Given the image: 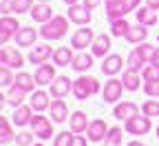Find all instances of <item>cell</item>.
Returning a JSON list of instances; mask_svg holds the SVG:
<instances>
[{"label":"cell","instance_id":"obj_1","mask_svg":"<svg viewBox=\"0 0 159 146\" xmlns=\"http://www.w3.org/2000/svg\"><path fill=\"white\" fill-rule=\"evenodd\" d=\"M69 31V20L64 16H53L49 22H44V27L40 29V35L44 40H60L64 38Z\"/></svg>","mask_w":159,"mask_h":146},{"label":"cell","instance_id":"obj_2","mask_svg":"<svg viewBox=\"0 0 159 146\" xmlns=\"http://www.w3.org/2000/svg\"><path fill=\"white\" fill-rule=\"evenodd\" d=\"M99 93V82L91 75H82V78H77L73 80V95L77 100H89L91 95Z\"/></svg>","mask_w":159,"mask_h":146},{"label":"cell","instance_id":"obj_3","mask_svg":"<svg viewBox=\"0 0 159 146\" xmlns=\"http://www.w3.org/2000/svg\"><path fill=\"white\" fill-rule=\"evenodd\" d=\"M0 64H5L9 69H22L25 67V58L20 51L11 49V47H2L0 49Z\"/></svg>","mask_w":159,"mask_h":146},{"label":"cell","instance_id":"obj_4","mask_svg":"<svg viewBox=\"0 0 159 146\" xmlns=\"http://www.w3.org/2000/svg\"><path fill=\"white\" fill-rule=\"evenodd\" d=\"M31 129H33V135L40 137V139H51V135H53V124L44 115H33L31 117Z\"/></svg>","mask_w":159,"mask_h":146},{"label":"cell","instance_id":"obj_5","mask_svg":"<svg viewBox=\"0 0 159 146\" xmlns=\"http://www.w3.org/2000/svg\"><path fill=\"white\" fill-rule=\"evenodd\" d=\"M150 126H152V124H150V117H148V115H144V117L135 115V117L126 120L124 131L130 133V135H146V133L150 131Z\"/></svg>","mask_w":159,"mask_h":146},{"label":"cell","instance_id":"obj_6","mask_svg":"<svg viewBox=\"0 0 159 146\" xmlns=\"http://www.w3.org/2000/svg\"><path fill=\"white\" fill-rule=\"evenodd\" d=\"M93 40H95L93 29H77L71 38V47L73 49H86V47L93 45Z\"/></svg>","mask_w":159,"mask_h":146},{"label":"cell","instance_id":"obj_7","mask_svg":"<svg viewBox=\"0 0 159 146\" xmlns=\"http://www.w3.org/2000/svg\"><path fill=\"white\" fill-rule=\"evenodd\" d=\"M122 91H124V82L122 80H108L106 84H104V102H108V104H113V102H117L119 97H122Z\"/></svg>","mask_w":159,"mask_h":146},{"label":"cell","instance_id":"obj_8","mask_svg":"<svg viewBox=\"0 0 159 146\" xmlns=\"http://www.w3.org/2000/svg\"><path fill=\"white\" fill-rule=\"evenodd\" d=\"M69 91H73V80H69L66 75H57L51 82V95L53 97H64V95H69Z\"/></svg>","mask_w":159,"mask_h":146},{"label":"cell","instance_id":"obj_9","mask_svg":"<svg viewBox=\"0 0 159 146\" xmlns=\"http://www.w3.org/2000/svg\"><path fill=\"white\" fill-rule=\"evenodd\" d=\"M69 20L75 25H89L91 22V9L84 5H71L69 7Z\"/></svg>","mask_w":159,"mask_h":146},{"label":"cell","instance_id":"obj_10","mask_svg":"<svg viewBox=\"0 0 159 146\" xmlns=\"http://www.w3.org/2000/svg\"><path fill=\"white\" fill-rule=\"evenodd\" d=\"M133 11L128 7L126 0H111V2H106V16L111 20H117V18H126V13Z\"/></svg>","mask_w":159,"mask_h":146},{"label":"cell","instance_id":"obj_11","mask_svg":"<svg viewBox=\"0 0 159 146\" xmlns=\"http://www.w3.org/2000/svg\"><path fill=\"white\" fill-rule=\"evenodd\" d=\"M108 133V126H106V122L104 120H93L89 124V129H86V135L91 142H102Z\"/></svg>","mask_w":159,"mask_h":146},{"label":"cell","instance_id":"obj_12","mask_svg":"<svg viewBox=\"0 0 159 146\" xmlns=\"http://www.w3.org/2000/svg\"><path fill=\"white\" fill-rule=\"evenodd\" d=\"M13 38H16V45L18 47H33L35 38H38V31L33 27H20Z\"/></svg>","mask_w":159,"mask_h":146},{"label":"cell","instance_id":"obj_13","mask_svg":"<svg viewBox=\"0 0 159 146\" xmlns=\"http://www.w3.org/2000/svg\"><path fill=\"white\" fill-rule=\"evenodd\" d=\"M122 67H124V58L113 53V55H106V58H104V62H102V73L115 75V73L122 71Z\"/></svg>","mask_w":159,"mask_h":146},{"label":"cell","instance_id":"obj_14","mask_svg":"<svg viewBox=\"0 0 159 146\" xmlns=\"http://www.w3.org/2000/svg\"><path fill=\"white\" fill-rule=\"evenodd\" d=\"M29 13H31V18L35 20V22H42V25H44V22H49V20L53 18V9L49 7V2H40V5H33Z\"/></svg>","mask_w":159,"mask_h":146},{"label":"cell","instance_id":"obj_15","mask_svg":"<svg viewBox=\"0 0 159 146\" xmlns=\"http://www.w3.org/2000/svg\"><path fill=\"white\" fill-rule=\"evenodd\" d=\"M51 117H53V122H64L66 117H69V106H66V102L62 100V97H55L53 102H51Z\"/></svg>","mask_w":159,"mask_h":146},{"label":"cell","instance_id":"obj_16","mask_svg":"<svg viewBox=\"0 0 159 146\" xmlns=\"http://www.w3.org/2000/svg\"><path fill=\"white\" fill-rule=\"evenodd\" d=\"M55 67L53 64H40L38 71H35V82L40 87H44V84H51V82L55 80Z\"/></svg>","mask_w":159,"mask_h":146},{"label":"cell","instance_id":"obj_17","mask_svg":"<svg viewBox=\"0 0 159 146\" xmlns=\"http://www.w3.org/2000/svg\"><path fill=\"white\" fill-rule=\"evenodd\" d=\"M51 55H53V51H51L49 45H40V47H33V49H31L29 62H31V64H44Z\"/></svg>","mask_w":159,"mask_h":146},{"label":"cell","instance_id":"obj_18","mask_svg":"<svg viewBox=\"0 0 159 146\" xmlns=\"http://www.w3.org/2000/svg\"><path fill=\"white\" fill-rule=\"evenodd\" d=\"M115 117L117 120H130V117H135V115H139V109H137V104H133V102H122V104H117L115 106Z\"/></svg>","mask_w":159,"mask_h":146},{"label":"cell","instance_id":"obj_19","mask_svg":"<svg viewBox=\"0 0 159 146\" xmlns=\"http://www.w3.org/2000/svg\"><path fill=\"white\" fill-rule=\"evenodd\" d=\"M93 55L95 58H104L108 51H111V35H95V40H93Z\"/></svg>","mask_w":159,"mask_h":146},{"label":"cell","instance_id":"obj_20","mask_svg":"<svg viewBox=\"0 0 159 146\" xmlns=\"http://www.w3.org/2000/svg\"><path fill=\"white\" fill-rule=\"evenodd\" d=\"M124 38L128 40L130 45H142V42H146V38H148V29H146V25L137 22V27H130Z\"/></svg>","mask_w":159,"mask_h":146},{"label":"cell","instance_id":"obj_21","mask_svg":"<svg viewBox=\"0 0 159 146\" xmlns=\"http://www.w3.org/2000/svg\"><path fill=\"white\" fill-rule=\"evenodd\" d=\"M69 122H71V131L73 133H84L86 129H89V117H86V113H82V111H75L71 117H69Z\"/></svg>","mask_w":159,"mask_h":146},{"label":"cell","instance_id":"obj_22","mask_svg":"<svg viewBox=\"0 0 159 146\" xmlns=\"http://www.w3.org/2000/svg\"><path fill=\"white\" fill-rule=\"evenodd\" d=\"M73 51L69 49V47H60V49H55L53 51V64L55 67H69L71 62H73Z\"/></svg>","mask_w":159,"mask_h":146},{"label":"cell","instance_id":"obj_23","mask_svg":"<svg viewBox=\"0 0 159 146\" xmlns=\"http://www.w3.org/2000/svg\"><path fill=\"white\" fill-rule=\"evenodd\" d=\"M31 111H33L31 106L20 104V106L16 109V113H13V124H16V126H27V124H31V117H33Z\"/></svg>","mask_w":159,"mask_h":146},{"label":"cell","instance_id":"obj_24","mask_svg":"<svg viewBox=\"0 0 159 146\" xmlns=\"http://www.w3.org/2000/svg\"><path fill=\"white\" fill-rule=\"evenodd\" d=\"M49 106H51L49 93H44V91H33V95H31V109H33V111H47Z\"/></svg>","mask_w":159,"mask_h":146},{"label":"cell","instance_id":"obj_25","mask_svg":"<svg viewBox=\"0 0 159 146\" xmlns=\"http://www.w3.org/2000/svg\"><path fill=\"white\" fill-rule=\"evenodd\" d=\"M71 67H73L77 73L89 71V69L93 67V55H89V53H80V55H75L73 62H71Z\"/></svg>","mask_w":159,"mask_h":146},{"label":"cell","instance_id":"obj_26","mask_svg":"<svg viewBox=\"0 0 159 146\" xmlns=\"http://www.w3.org/2000/svg\"><path fill=\"white\" fill-rule=\"evenodd\" d=\"M137 22L139 25H146V27H152L155 22H157V13L150 9V7H139L137 11Z\"/></svg>","mask_w":159,"mask_h":146},{"label":"cell","instance_id":"obj_27","mask_svg":"<svg viewBox=\"0 0 159 146\" xmlns=\"http://www.w3.org/2000/svg\"><path fill=\"white\" fill-rule=\"evenodd\" d=\"M25 95H27V91H25V89H20L18 84H11V87H9V93H7V102L11 104L13 109H18L20 104H22Z\"/></svg>","mask_w":159,"mask_h":146},{"label":"cell","instance_id":"obj_28","mask_svg":"<svg viewBox=\"0 0 159 146\" xmlns=\"http://www.w3.org/2000/svg\"><path fill=\"white\" fill-rule=\"evenodd\" d=\"M13 84H18L20 89H25V91L29 93V91H33V87L38 84V82H35V75H29V73L22 71V73H18V75H16Z\"/></svg>","mask_w":159,"mask_h":146},{"label":"cell","instance_id":"obj_29","mask_svg":"<svg viewBox=\"0 0 159 146\" xmlns=\"http://www.w3.org/2000/svg\"><path fill=\"white\" fill-rule=\"evenodd\" d=\"M122 82H124V89H126V91H137V89H139V73L126 69L124 75H122Z\"/></svg>","mask_w":159,"mask_h":146},{"label":"cell","instance_id":"obj_30","mask_svg":"<svg viewBox=\"0 0 159 146\" xmlns=\"http://www.w3.org/2000/svg\"><path fill=\"white\" fill-rule=\"evenodd\" d=\"M128 29H130V25H128V20H126V18L111 20V33H113L115 38H122V35H126V33H128Z\"/></svg>","mask_w":159,"mask_h":146},{"label":"cell","instance_id":"obj_31","mask_svg":"<svg viewBox=\"0 0 159 146\" xmlns=\"http://www.w3.org/2000/svg\"><path fill=\"white\" fill-rule=\"evenodd\" d=\"M13 139H16V135H13L11 124L7 122V117H0V144H9Z\"/></svg>","mask_w":159,"mask_h":146},{"label":"cell","instance_id":"obj_32","mask_svg":"<svg viewBox=\"0 0 159 146\" xmlns=\"http://www.w3.org/2000/svg\"><path fill=\"white\" fill-rule=\"evenodd\" d=\"M144 64H148V62L144 60V55H142V53H139V49H135V51L128 55V69L139 73V69H144Z\"/></svg>","mask_w":159,"mask_h":146},{"label":"cell","instance_id":"obj_33","mask_svg":"<svg viewBox=\"0 0 159 146\" xmlns=\"http://www.w3.org/2000/svg\"><path fill=\"white\" fill-rule=\"evenodd\" d=\"M104 146H122V129L119 126L108 129V133L104 137Z\"/></svg>","mask_w":159,"mask_h":146},{"label":"cell","instance_id":"obj_34","mask_svg":"<svg viewBox=\"0 0 159 146\" xmlns=\"http://www.w3.org/2000/svg\"><path fill=\"white\" fill-rule=\"evenodd\" d=\"M0 29L7 31L9 35H16L18 29H20V25H18V20H16V18H11V16H2V18H0Z\"/></svg>","mask_w":159,"mask_h":146},{"label":"cell","instance_id":"obj_35","mask_svg":"<svg viewBox=\"0 0 159 146\" xmlns=\"http://www.w3.org/2000/svg\"><path fill=\"white\" fill-rule=\"evenodd\" d=\"M142 78H144V82H159V64H152L150 62L148 67H144Z\"/></svg>","mask_w":159,"mask_h":146},{"label":"cell","instance_id":"obj_36","mask_svg":"<svg viewBox=\"0 0 159 146\" xmlns=\"http://www.w3.org/2000/svg\"><path fill=\"white\" fill-rule=\"evenodd\" d=\"M142 111H144V115H148V117H159V97H157V100L144 102Z\"/></svg>","mask_w":159,"mask_h":146},{"label":"cell","instance_id":"obj_37","mask_svg":"<svg viewBox=\"0 0 159 146\" xmlns=\"http://www.w3.org/2000/svg\"><path fill=\"white\" fill-rule=\"evenodd\" d=\"M13 73L9 67H0V87H11L13 84Z\"/></svg>","mask_w":159,"mask_h":146},{"label":"cell","instance_id":"obj_38","mask_svg":"<svg viewBox=\"0 0 159 146\" xmlns=\"http://www.w3.org/2000/svg\"><path fill=\"white\" fill-rule=\"evenodd\" d=\"M137 49H139V53L144 55V60H146L148 64H150V62H152V55L157 53V49H155L152 45H148V42H142V45H139Z\"/></svg>","mask_w":159,"mask_h":146},{"label":"cell","instance_id":"obj_39","mask_svg":"<svg viewBox=\"0 0 159 146\" xmlns=\"http://www.w3.org/2000/svg\"><path fill=\"white\" fill-rule=\"evenodd\" d=\"M73 137H75V135H71L69 131H62V133H57V135H55V142H53V146H71Z\"/></svg>","mask_w":159,"mask_h":146},{"label":"cell","instance_id":"obj_40","mask_svg":"<svg viewBox=\"0 0 159 146\" xmlns=\"http://www.w3.org/2000/svg\"><path fill=\"white\" fill-rule=\"evenodd\" d=\"M16 144H18V146H31V144H33V133H27V131L18 133V135H16Z\"/></svg>","mask_w":159,"mask_h":146},{"label":"cell","instance_id":"obj_41","mask_svg":"<svg viewBox=\"0 0 159 146\" xmlns=\"http://www.w3.org/2000/svg\"><path fill=\"white\" fill-rule=\"evenodd\" d=\"M13 5H16V13H27L33 7V0H13Z\"/></svg>","mask_w":159,"mask_h":146},{"label":"cell","instance_id":"obj_42","mask_svg":"<svg viewBox=\"0 0 159 146\" xmlns=\"http://www.w3.org/2000/svg\"><path fill=\"white\" fill-rule=\"evenodd\" d=\"M144 91L150 97H159V82H144Z\"/></svg>","mask_w":159,"mask_h":146},{"label":"cell","instance_id":"obj_43","mask_svg":"<svg viewBox=\"0 0 159 146\" xmlns=\"http://www.w3.org/2000/svg\"><path fill=\"white\" fill-rule=\"evenodd\" d=\"M11 11H16L13 0H0V13H2V16H9Z\"/></svg>","mask_w":159,"mask_h":146},{"label":"cell","instance_id":"obj_44","mask_svg":"<svg viewBox=\"0 0 159 146\" xmlns=\"http://www.w3.org/2000/svg\"><path fill=\"white\" fill-rule=\"evenodd\" d=\"M71 146H86V137L75 135V137H73V142H71Z\"/></svg>","mask_w":159,"mask_h":146},{"label":"cell","instance_id":"obj_45","mask_svg":"<svg viewBox=\"0 0 159 146\" xmlns=\"http://www.w3.org/2000/svg\"><path fill=\"white\" fill-rule=\"evenodd\" d=\"M9 38H11V35H9L7 31L0 29V47H5V45H7V42H9Z\"/></svg>","mask_w":159,"mask_h":146},{"label":"cell","instance_id":"obj_46","mask_svg":"<svg viewBox=\"0 0 159 146\" xmlns=\"http://www.w3.org/2000/svg\"><path fill=\"white\" fill-rule=\"evenodd\" d=\"M99 2H102V0H84V7L95 9V7H99Z\"/></svg>","mask_w":159,"mask_h":146},{"label":"cell","instance_id":"obj_47","mask_svg":"<svg viewBox=\"0 0 159 146\" xmlns=\"http://www.w3.org/2000/svg\"><path fill=\"white\" fill-rule=\"evenodd\" d=\"M146 2H148V7L152 11H159V0H146Z\"/></svg>","mask_w":159,"mask_h":146},{"label":"cell","instance_id":"obj_48","mask_svg":"<svg viewBox=\"0 0 159 146\" xmlns=\"http://www.w3.org/2000/svg\"><path fill=\"white\" fill-rule=\"evenodd\" d=\"M5 104H7V97H5L2 93H0V111H2V109H5Z\"/></svg>","mask_w":159,"mask_h":146},{"label":"cell","instance_id":"obj_49","mask_svg":"<svg viewBox=\"0 0 159 146\" xmlns=\"http://www.w3.org/2000/svg\"><path fill=\"white\" fill-rule=\"evenodd\" d=\"M152 64H159V49H157V53L152 55Z\"/></svg>","mask_w":159,"mask_h":146},{"label":"cell","instance_id":"obj_50","mask_svg":"<svg viewBox=\"0 0 159 146\" xmlns=\"http://www.w3.org/2000/svg\"><path fill=\"white\" fill-rule=\"evenodd\" d=\"M64 2H66V5L71 7V5H77V0H64Z\"/></svg>","mask_w":159,"mask_h":146},{"label":"cell","instance_id":"obj_51","mask_svg":"<svg viewBox=\"0 0 159 146\" xmlns=\"http://www.w3.org/2000/svg\"><path fill=\"white\" fill-rule=\"evenodd\" d=\"M128 146H144V144H142V142H130Z\"/></svg>","mask_w":159,"mask_h":146},{"label":"cell","instance_id":"obj_52","mask_svg":"<svg viewBox=\"0 0 159 146\" xmlns=\"http://www.w3.org/2000/svg\"><path fill=\"white\" fill-rule=\"evenodd\" d=\"M40 2H51V0H40Z\"/></svg>","mask_w":159,"mask_h":146},{"label":"cell","instance_id":"obj_53","mask_svg":"<svg viewBox=\"0 0 159 146\" xmlns=\"http://www.w3.org/2000/svg\"><path fill=\"white\" fill-rule=\"evenodd\" d=\"M33 146H44V144H33Z\"/></svg>","mask_w":159,"mask_h":146},{"label":"cell","instance_id":"obj_54","mask_svg":"<svg viewBox=\"0 0 159 146\" xmlns=\"http://www.w3.org/2000/svg\"><path fill=\"white\" fill-rule=\"evenodd\" d=\"M157 137H159V126H157Z\"/></svg>","mask_w":159,"mask_h":146}]
</instances>
